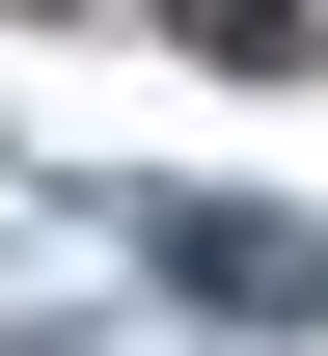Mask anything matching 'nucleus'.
<instances>
[{
  "label": "nucleus",
  "mask_w": 328,
  "mask_h": 356,
  "mask_svg": "<svg viewBox=\"0 0 328 356\" xmlns=\"http://www.w3.org/2000/svg\"><path fill=\"white\" fill-rule=\"evenodd\" d=\"M164 274H219V302H246V329H301V302H328V247H274V220H191Z\"/></svg>",
  "instance_id": "obj_1"
}]
</instances>
